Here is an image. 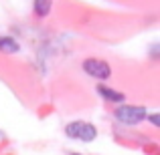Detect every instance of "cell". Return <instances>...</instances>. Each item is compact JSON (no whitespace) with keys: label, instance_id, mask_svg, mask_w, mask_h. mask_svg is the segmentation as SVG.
<instances>
[{"label":"cell","instance_id":"cell-2","mask_svg":"<svg viewBox=\"0 0 160 155\" xmlns=\"http://www.w3.org/2000/svg\"><path fill=\"white\" fill-rule=\"evenodd\" d=\"M65 131L71 139H81V141H93L95 135H98V131H95V127L91 123H79V121L69 123Z\"/></svg>","mask_w":160,"mask_h":155},{"label":"cell","instance_id":"cell-1","mask_svg":"<svg viewBox=\"0 0 160 155\" xmlns=\"http://www.w3.org/2000/svg\"><path fill=\"white\" fill-rule=\"evenodd\" d=\"M116 117L122 121V123H126V125H136V123H140V121H144L146 117H148V113H146L144 107L124 105V107H120L116 111Z\"/></svg>","mask_w":160,"mask_h":155},{"label":"cell","instance_id":"cell-6","mask_svg":"<svg viewBox=\"0 0 160 155\" xmlns=\"http://www.w3.org/2000/svg\"><path fill=\"white\" fill-rule=\"evenodd\" d=\"M99 93H102L106 99H109V101H124V95L116 93V91H109L108 87H99Z\"/></svg>","mask_w":160,"mask_h":155},{"label":"cell","instance_id":"cell-7","mask_svg":"<svg viewBox=\"0 0 160 155\" xmlns=\"http://www.w3.org/2000/svg\"><path fill=\"white\" fill-rule=\"evenodd\" d=\"M150 121H152L154 125H160V117L158 115H152V117H150Z\"/></svg>","mask_w":160,"mask_h":155},{"label":"cell","instance_id":"cell-4","mask_svg":"<svg viewBox=\"0 0 160 155\" xmlns=\"http://www.w3.org/2000/svg\"><path fill=\"white\" fill-rule=\"evenodd\" d=\"M0 51L16 52V51H18V44H16V40L10 39V36H2V39H0Z\"/></svg>","mask_w":160,"mask_h":155},{"label":"cell","instance_id":"cell-5","mask_svg":"<svg viewBox=\"0 0 160 155\" xmlns=\"http://www.w3.org/2000/svg\"><path fill=\"white\" fill-rule=\"evenodd\" d=\"M35 12L39 16H47L51 12V0H35Z\"/></svg>","mask_w":160,"mask_h":155},{"label":"cell","instance_id":"cell-3","mask_svg":"<svg viewBox=\"0 0 160 155\" xmlns=\"http://www.w3.org/2000/svg\"><path fill=\"white\" fill-rule=\"evenodd\" d=\"M83 71H85L87 75H91V77H95V79H108L109 75H112L109 65L103 62V61H99V58H87V61L83 62Z\"/></svg>","mask_w":160,"mask_h":155}]
</instances>
